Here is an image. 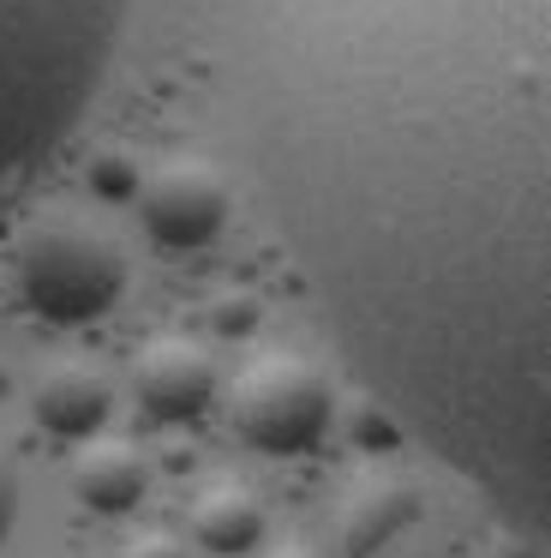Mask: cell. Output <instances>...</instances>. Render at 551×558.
Here are the masks:
<instances>
[{"label":"cell","instance_id":"cell-1","mask_svg":"<svg viewBox=\"0 0 551 558\" xmlns=\"http://www.w3.org/2000/svg\"><path fill=\"white\" fill-rule=\"evenodd\" d=\"M258 181L342 349L462 474L546 481L551 0H240Z\"/></svg>","mask_w":551,"mask_h":558},{"label":"cell","instance_id":"cell-2","mask_svg":"<svg viewBox=\"0 0 551 558\" xmlns=\"http://www.w3.org/2000/svg\"><path fill=\"white\" fill-rule=\"evenodd\" d=\"M132 0H0V205L108 85Z\"/></svg>","mask_w":551,"mask_h":558},{"label":"cell","instance_id":"cell-3","mask_svg":"<svg viewBox=\"0 0 551 558\" xmlns=\"http://www.w3.org/2000/svg\"><path fill=\"white\" fill-rule=\"evenodd\" d=\"M126 289V258L114 234L78 210H48L19 241V294L48 325H90Z\"/></svg>","mask_w":551,"mask_h":558},{"label":"cell","instance_id":"cell-4","mask_svg":"<svg viewBox=\"0 0 551 558\" xmlns=\"http://www.w3.org/2000/svg\"><path fill=\"white\" fill-rule=\"evenodd\" d=\"M335 390L323 378V366H311L306 354H258L240 366L234 390H228V426L264 457H299L330 433Z\"/></svg>","mask_w":551,"mask_h":558},{"label":"cell","instance_id":"cell-5","mask_svg":"<svg viewBox=\"0 0 551 558\" xmlns=\"http://www.w3.org/2000/svg\"><path fill=\"white\" fill-rule=\"evenodd\" d=\"M138 217L162 246L186 253L228 222V181L204 157H162L138 181Z\"/></svg>","mask_w":551,"mask_h":558},{"label":"cell","instance_id":"cell-6","mask_svg":"<svg viewBox=\"0 0 551 558\" xmlns=\"http://www.w3.org/2000/svg\"><path fill=\"white\" fill-rule=\"evenodd\" d=\"M132 390H138L150 421L180 426L192 414H204V402L216 397V366L192 337H156L144 342L138 366H132Z\"/></svg>","mask_w":551,"mask_h":558},{"label":"cell","instance_id":"cell-7","mask_svg":"<svg viewBox=\"0 0 551 558\" xmlns=\"http://www.w3.org/2000/svg\"><path fill=\"white\" fill-rule=\"evenodd\" d=\"M419 517V486L402 481V474H371L347 493L342 517H335V534H342V553L347 558H371L383 541L407 529Z\"/></svg>","mask_w":551,"mask_h":558},{"label":"cell","instance_id":"cell-8","mask_svg":"<svg viewBox=\"0 0 551 558\" xmlns=\"http://www.w3.org/2000/svg\"><path fill=\"white\" fill-rule=\"evenodd\" d=\"M72 486H78V498L90 510H108V517H120V510H132L144 498V486H150V462H144L138 445H126V438H84L78 457H72Z\"/></svg>","mask_w":551,"mask_h":558},{"label":"cell","instance_id":"cell-9","mask_svg":"<svg viewBox=\"0 0 551 558\" xmlns=\"http://www.w3.org/2000/svg\"><path fill=\"white\" fill-rule=\"evenodd\" d=\"M36 421L60 438H90L108 421V385L78 361H60L36 378Z\"/></svg>","mask_w":551,"mask_h":558},{"label":"cell","instance_id":"cell-10","mask_svg":"<svg viewBox=\"0 0 551 558\" xmlns=\"http://www.w3.org/2000/svg\"><path fill=\"white\" fill-rule=\"evenodd\" d=\"M258 534H264V510L246 486H210V493H198V505H192V541L204 553L240 558L258 546Z\"/></svg>","mask_w":551,"mask_h":558},{"label":"cell","instance_id":"cell-11","mask_svg":"<svg viewBox=\"0 0 551 558\" xmlns=\"http://www.w3.org/2000/svg\"><path fill=\"white\" fill-rule=\"evenodd\" d=\"M12 517H19V469H12V450L0 445V541L12 534Z\"/></svg>","mask_w":551,"mask_h":558},{"label":"cell","instance_id":"cell-12","mask_svg":"<svg viewBox=\"0 0 551 558\" xmlns=\"http://www.w3.org/2000/svg\"><path fill=\"white\" fill-rule=\"evenodd\" d=\"M132 558H186V546L168 541V534H144V541L132 546Z\"/></svg>","mask_w":551,"mask_h":558},{"label":"cell","instance_id":"cell-13","mask_svg":"<svg viewBox=\"0 0 551 558\" xmlns=\"http://www.w3.org/2000/svg\"><path fill=\"white\" fill-rule=\"evenodd\" d=\"M491 558H546V553H534L527 541H498V546H491Z\"/></svg>","mask_w":551,"mask_h":558},{"label":"cell","instance_id":"cell-14","mask_svg":"<svg viewBox=\"0 0 551 558\" xmlns=\"http://www.w3.org/2000/svg\"><path fill=\"white\" fill-rule=\"evenodd\" d=\"M270 558H318V553H306V546H282V553H270Z\"/></svg>","mask_w":551,"mask_h":558}]
</instances>
